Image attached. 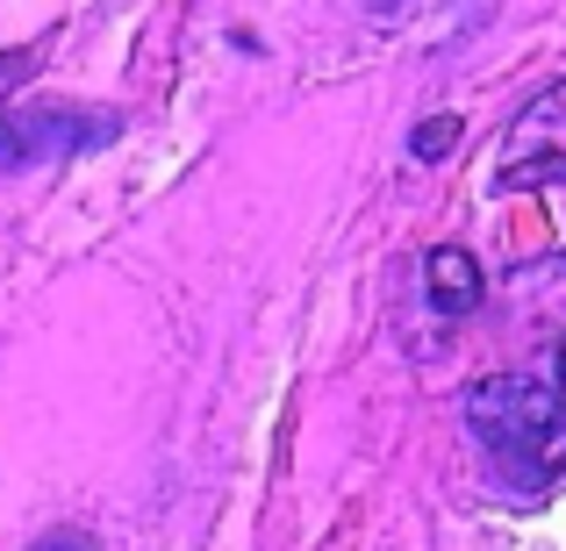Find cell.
<instances>
[{
    "label": "cell",
    "mask_w": 566,
    "mask_h": 551,
    "mask_svg": "<svg viewBox=\"0 0 566 551\" xmlns=\"http://www.w3.org/2000/svg\"><path fill=\"white\" fill-rule=\"evenodd\" d=\"M459 137H467V129H459V115H423V123H416V137H409V158L438 166L444 151H459Z\"/></svg>",
    "instance_id": "5"
},
{
    "label": "cell",
    "mask_w": 566,
    "mask_h": 551,
    "mask_svg": "<svg viewBox=\"0 0 566 551\" xmlns=\"http://www.w3.org/2000/svg\"><path fill=\"white\" fill-rule=\"evenodd\" d=\"M115 129H123L115 115H86V108H8L0 115V172H29L43 158L115 144Z\"/></svg>",
    "instance_id": "3"
},
{
    "label": "cell",
    "mask_w": 566,
    "mask_h": 551,
    "mask_svg": "<svg viewBox=\"0 0 566 551\" xmlns=\"http://www.w3.org/2000/svg\"><path fill=\"white\" fill-rule=\"evenodd\" d=\"M36 551H94V538H86V530H57V538H43Z\"/></svg>",
    "instance_id": "6"
},
{
    "label": "cell",
    "mask_w": 566,
    "mask_h": 551,
    "mask_svg": "<svg viewBox=\"0 0 566 551\" xmlns=\"http://www.w3.org/2000/svg\"><path fill=\"white\" fill-rule=\"evenodd\" d=\"M553 394H559V409H566V345H559V386H553Z\"/></svg>",
    "instance_id": "7"
},
{
    "label": "cell",
    "mask_w": 566,
    "mask_h": 551,
    "mask_svg": "<svg viewBox=\"0 0 566 551\" xmlns=\"http://www.w3.org/2000/svg\"><path fill=\"white\" fill-rule=\"evenodd\" d=\"M423 287H430V308L438 316H473L481 308V265H473V251L459 244H430L423 251Z\"/></svg>",
    "instance_id": "4"
},
{
    "label": "cell",
    "mask_w": 566,
    "mask_h": 551,
    "mask_svg": "<svg viewBox=\"0 0 566 551\" xmlns=\"http://www.w3.org/2000/svg\"><path fill=\"white\" fill-rule=\"evenodd\" d=\"M467 430L481 437V452L516 480H553L566 473V409L545 380L531 372H488L467 386Z\"/></svg>",
    "instance_id": "1"
},
{
    "label": "cell",
    "mask_w": 566,
    "mask_h": 551,
    "mask_svg": "<svg viewBox=\"0 0 566 551\" xmlns=\"http://www.w3.org/2000/svg\"><path fill=\"white\" fill-rule=\"evenodd\" d=\"M566 180V80L524 100V115L510 123L495 158V193H538Z\"/></svg>",
    "instance_id": "2"
}]
</instances>
